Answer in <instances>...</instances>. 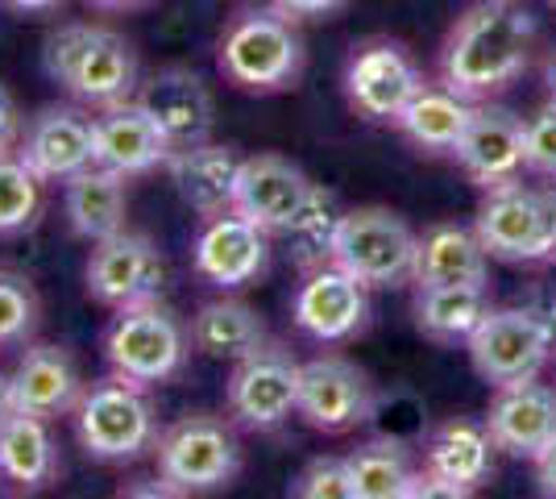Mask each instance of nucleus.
Instances as JSON below:
<instances>
[{"mask_svg": "<svg viewBox=\"0 0 556 499\" xmlns=\"http://www.w3.org/2000/svg\"><path fill=\"white\" fill-rule=\"evenodd\" d=\"M416 287H437V284H490V254L478 229L465 225H432L424 229L416 246Z\"/></svg>", "mask_w": 556, "mask_h": 499, "instance_id": "obj_27", "label": "nucleus"}, {"mask_svg": "<svg viewBox=\"0 0 556 499\" xmlns=\"http://www.w3.org/2000/svg\"><path fill=\"white\" fill-rule=\"evenodd\" d=\"M187 354H191L187 325L163 300L116 309L104 329V358H109L113 375L141 383V387L170 383L184 371Z\"/></svg>", "mask_w": 556, "mask_h": 499, "instance_id": "obj_7", "label": "nucleus"}, {"mask_svg": "<svg viewBox=\"0 0 556 499\" xmlns=\"http://www.w3.org/2000/svg\"><path fill=\"white\" fill-rule=\"evenodd\" d=\"M67 0H0V9L17 13V17H47V13H59Z\"/></svg>", "mask_w": 556, "mask_h": 499, "instance_id": "obj_40", "label": "nucleus"}, {"mask_svg": "<svg viewBox=\"0 0 556 499\" xmlns=\"http://www.w3.org/2000/svg\"><path fill=\"white\" fill-rule=\"evenodd\" d=\"M154 462H159V483L170 496L225 491L232 478L241 475L245 450H241L237 428L225 416L187 412L166 428H159Z\"/></svg>", "mask_w": 556, "mask_h": 499, "instance_id": "obj_4", "label": "nucleus"}, {"mask_svg": "<svg viewBox=\"0 0 556 499\" xmlns=\"http://www.w3.org/2000/svg\"><path fill=\"white\" fill-rule=\"evenodd\" d=\"M191 259H195L200 279H208L220 291H241V287H250L254 279L266 275L270 234L229 209V213L204 221L200 238L191 246Z\"/></svg>", "mask_w": 556, "mask_h": 499, "instance_id": "obj_17", "label": "nucleus"}, {"mask_svg": "<svg viewBox=\"0 0 556 499\" xmlns=\"http://www.w3.org/2000/svg\"><path fill=\"white\" fill-rule=\"evenodd\" d=\"M22 129H25L22 104H17V96L0 84V154H13V150H17Z\"/></svg>", "mask_w": 556, "mask_h": 499, "instance_id": "obj_37", "label": "nucleus"}, {"mask_svg": "<svg viewBox=\"0 0 556 499\" xmlns=\"http://www.w3.org/2000/svg\"><path fill=\"white\" fill-rule=\"evenodd\" d=\"M166 279H170V266H166L163 246L138 229H121L113 238L92 241V254L84 266L88 296L113 312L163 300Z\"/></svg>", "mask_w": 556, "mask_h": 499, "instance_id": "obj_10", "label": "nucleus"}, {"mask_svg": "<svg viewBox=\"0 0 556 499\" xmlns=\"http://www.w3.org/2000/svg\"><path fill=\"white\" fill-rule=\"evenodd\" d=\"M92 9H104V13H125V9H141L150 0H88Z\"/></svg>", "mask_w": 556, "mask_h": 499, "instance_id": "obj_41", "label": "nucleus"}, {"mask_svg": "<svg viewBox=\"0 0 556 499\" xmlns=\"http://www.w3.org/2000/svg\"><path fill=\"white\" fill-rule=\"evenodd\" d=\"M465 350H469L478 379H486L490 387L540 379V371L548 366L556 350V325L548 312L523 309V304L490 309L482 325L469 333Z\"/></svg>", "mask_w": 556, "mask_h": 499, "instance_id": "obj_9", "label": "nucleus"}, {"mask_svg": "<svg viewBox=\"0 0 556 499\" xmlns=\"http://www.w3.org/2000/svg\"><path fill=\"white\" fill-rule=\"evenodd\" d=\"M17 154L47 184H67L71 175L96 163V117L79 104H47L25 117Z\"/></svg>", "mask_w": 556, "mask_h": 499, "instance_id": "obj_16", "label": "nucleus"}, {"mask_svg": "<svg viewBox=\"0 0 556 499\" xmlns=\"http://www.w3.org/2000/svg\"><path fill=\"white\" fill-rule=\"evenodd\" d=\"M535 22L515 0H478L453 22L441 47V79L469 100L507 92L528 72Z\"/></svg>", "mask_w": 556, "mask_h": 499, "instance_id": "obj_1", "label": "nucleus"}, {"mask_svg": "<svg viewBox=\"0 0 556 499\" xmlns=\"http://www.w3.org/2000/svg\"><path fill=\"white\" fill-rule=\"evenodd\" d=\"M341 200H337V191L328 188H316L307 191V200L300 204V213L287 221V229L278 234V238L291 241V250H295V262L300 266H320V262H332V246H337V229H341Z\"/></svg>", "mask_w": 556, "mask_h": 499, "instance_id": "obj_32", "label": "nucleus"}, {"mask_svg": "<svg viewBox=\"0 0 556 499\" xmlns=\"http://www.w3.org/2000/svg\"><path fill=\"white\" fill-rule=\"evenodd\" d=\"M141 109L154 117V125L163 129V138L170 150H187L212 138L216 125V100H212L208 84L187 67H163L141 84Z\"/></svg>", "mask_w": 556, "mask_h": 499, "instance_id": "obj_21", "label": "nucleus"}, {"mask_svg": "<svg viewBox=\"0 0 556 499\" xmlns=\"http://www.w3.org/2000/svg\"><path fill=\"white\" fill-rule=\"evenodd\" d=\"M47 209V179L22 154H0V238L34 229Z\"/></svg>", "mask_w": 556, "mask_h": 499, "instance_id": "obj_33", "label": "nucleus"}, {"mask_svg": "<svg viewBox=\"0 0 556 499\" xmlns=\"http://www.w3.org/2000/svg\"><path fill=\"white\" fill-rule=\"evenodd\" d=\"M473 229L490 259L548 266L556 262V188H532L519 179L490 188L478 204Z\"/></svg>", "mask_w": 556, "mask_h": 499, "instance_id": "obj_6", "label": "nucleus"}, {"mask_svg": "<svg viewBox=\"0 0 556 499\" xmlns=\"http://www.w3.org/2000/svg\"><path fill=\"white\" fill-rule=\"evenodd\" d=\"M295 329L307 333L320 346H337L366 329L370 321V287L357 275H349L337 262H320L307 271L295 300H291Z\"/></svg>", "mask_w": 556, "mask_h": 499, "instance_id": "obj_15", "label": "nucleus"}, {"mask_svg": "<svg viewBox=\"0 0 556 499\" xmlns=\"http://www.w3.org/2000/svg\"><path fill=\"white\" fill-rule=\"evenodd\" d=\"M9 412H13V404H9V379L0 375V421H4Z\"/></svg>", "mask_w": 556, "mask_h": 499, "instance_id": "obj_43", "label": "nucleus"}, {"mask_svg": "<svg viewBox=\"0 0 556 499\" xmlns=\"http://www.w3.org/2000/svg\"><path fill=\"white\" fill-rule=\"evenodd\" d=\"M523 166L556 184V104L548 100L540 113L523 121Z\"/></svg>", "mask_w": 556, "mask_h": 499, "instance_id": "obj_36", "label": "nucleus"}, {"mask_svg": "<svg viewBox=\"0 0 556 499\" xmlns=\"http://www.w3.org/2000/svg\"><path fill=\"white\" fill-rule=\"evenodd\" d=\"M282 17H291V22H328L332 13H341L349 0H270Z\"/></svg>", "mask_w": 556, "mask_h": 499, "instance_id": "obj_38", "label": "nucleus"}, {"mask_svg": "<svg viewBox=\"0 0 556 499\" xmlns=\"http://www.w3.org/2000/svg\"><path fill=\"white\" fill-rule=\"evenodd\" d=\"M316 188L307 179V171L282 154H250L241 159L237 171V191H232V213L262 225L266 234H282L287 221L300 213L307 191Z\"/></svg>", "mask_w": 556, "mask_h": 499, "instance_id": "obj_20", "label": "nucleus"}, {"mask_svg": "<svg viewBox=\"0 0 556 499\" xmlns=\"http://www.w3.org/2000/svg\"><path fill=\"white\" fill-rule=\"evenodd\" d=\"M494 437H490L486 421H469V416H453L428 433L424 441V462H419L416 487L412 499L444 496L462 499L473 496L494 471Z\"/></svg>", "mask_w": 556, "mask_h": 499, "instance_id": "obj_12", "label": "nucleus"}, {"mask_svg": "<svg viewBox=\"0 0 556 499\" xmlns=\"http://www.w3.org/2000/svg\"><path fill=\"white\" fill-rule=\"evenodd\" d=\"M42 67L54 84H63L88 109H109L121 100H134L141 84L134 42L113 25L96 22L59 25L42 47Z\"/></svg>", "mask_w": 556, "mask_h": 499, "instance_id": "obj_2", "label": "nucleus"}, {"mask_svg": "<svg viewBox=\"0 0 556 499\" xmlns=\"http://www.w3.org/2000/svg\"><path fill=\"white\" fill-rule=\"evenodd\" d=\"M490 304V284H437L416 287V329L428 341L457 346L469 341V333L482 325Z\"/></svg>", "mask_w": 556, "mask_h": 499, "instance_id": "obj_30", "label": "nucleus"}, {"mask_svg": "<svg viewBox=\"0 0 556 499\" xmlns=\"http://www.w3.org/2000/svg\"><path fill=\"white\" fill-rule=\"evenodd\" d=\"M42 321V300L22 271L0 266V346H25Z\"/></svg>", "mask_w": 556, "mask_h": 499, "instance_id": "obj_34", "label": "nucleus"}, {"mask_svg": "<svg viewBox=\"0 0 556 499\" xmlns=\"http://www.w3.org/2000/svg\"><path fill=\"white\" fill-rule=\"evenodd\" d=\"M291 496L300 499H353V478H349V462L345 458H312L303 466L295 483H291Z\"/></svg>", "mask_w": 556, "mask_h": 499, "instance_id": "obj_35", "label": "nucleus"}, {"mask_svg": "<svg viewBox=\"0 0 556 499\" xmlns=\"http://www.w3.org/2000/svg\"><path fill=\"white\" fill-rule=\"evenodd\" d=\"M424 72L412 50L391 38H370L353 47L345 67V100L357 117L366 121H399L407 100L419 92Z\"/></svg>", "mask_w": 556, "mask_h": 499, "instance_id": "obj_13", "label": "nucleus"}, {"mask_svg": "<svg viewBox=\"0 0 556 499\" xmlns=\"http://www.w3.org/2000/svg\"><path fill=\"white\" fill-rule=\"evenodd\" d=\"M79 396H84V375L67 346H54V341L25 346V354L9 375V404L29 416L54 421V416H71Z\"/></svg>", "mask_w": 556, "mask_h": 499, "instance_id": "obj_22", "label": "nucleus"}, {"mask_svg": "<svg viewBox=\"0 0 556 499\" xmlns=\"http://www.w3.org/2000/svg\"><path fill=\"white\" fill-rule=\"evenodd\" d=\"M486 428L503 453L535 462L556 441V387L540 379L494 387Z\"/></svg>", "mask_w": 556, "mask_h": 499, "instance_id": "obj_19", "label": "nucleus"}, {"mask_svg": "<svg viewBox=\"0 0 556 499\" xmlns=\"http://www.w3.org/2000/svg\"><path fill=\"white\" fill-rule=\"evenodd\" d=\"M237 171H241L237 150L220 142H200V146H187V150H170V159H166V175H170V184L179 191V200H184L200 221H212V216H220L232 209Z\"/></svg>", "mask_w": 556, "mask_h": 499, "instance_id": "obj_24", "label": "nucleus"}, {"mask_svg": "<svg viewBox=\"0 0 556 499\" xmlns=\"http://www.w3.org/2000/svg\"><path fill=\"white\" fill-rule=\"evenodd\" d=\"M187 337L212 362H241L270 341L262 312L237 296H220V300L200 304L191 325H187Z\"/></svg>", "mask_w": 556, "mask_h": 499, "instance_id": "obj_26", "label": "nucleus"}, {"mask_svg": "<svg viewBox=\"0 0 556 499\" xmlns=\"http://www.w3.org/2000/svg\"><path fill=\"white\" fill-rule=\"evenodd\" d=\"M63 216L71 234L88 246L129 229V179L100 163L71 175L63 184Z\"/></svg>", "mask_w": 556, "mask_h": 499, "instance_id": "obj_25", "label": "nucleus"}, {"mask_svg": "<svg viewBox=\"0 0 556 499\" xmlns=\"http://www.w3.org/2000/svg\"><path fill=\"white\" fill-rule=\"evenodd\" d=\"M535 487H540V496L556 499V441L535 458Z\"/></svg>", "mask_w": 556, "mask_h": 499, "instance_id": "obj_39", "label": "nucleus"}, {"mask_svg": "<svg viewBox=\"0 0 556 499\" xmlns=\"http://www.w3.org/2000/svg\"><path fill=\"white\" fill-rule=\"evenodd\" d=\"M548 4H553V9H556V0H548Z\"/></svg>", "mask_w": 556, "mask_h": 499, "instance_id": "obj_44", "label": "nucleus"}, {"mask_svg": "<svg viewBox=\"0 0 556 499\" xmlns=\"http://www.w3.org/2000/svg\"><path fill=\"white\" fill-rule=\"evenodd\" d=\"M71 416L79 446L96 462H138L154 453L159 441V408L150 400V387L121 375L84 387Z\"/></svg>", "mask_w": 556, "mask_h": 499, "instance_id": "obj_5", "label": "nucleus"}, {"mask_svg": "<svg viewBox=\"0 0 556 499\" xmlns=\"http://www.w3.org/2000/svg\"><path fill=\"white\" fill-rule=\"evenodd\" d=\"M453 159L469 175V184L482 191L515 184L523 166V117H515L503 104H478L465 125L462 142L453 146Z\"/></svg>", "mask_w": 556, "mask_h": 499, "instance_id": "obj_18", "label": "nucleus"}, {"mask_svg": "<svg viewBox=\"0 0 556 499\" xmlns=\"http://www.w3.org/2000/svg\"><path fill=\"white\" fill-rule=\"evenodd\" d=\"M353 499H412L419 462L399 437H374L345 453Z\"/></svg>", "mask_w": 556, "mask_h": 499, "instance_id": "obj_31", "label": "nucleus"}, {"mask_svg": "<svg viewBox=\"0 0 556 499\" xmlns=\"http://www.w3.org/2000/svg\"><path fill=\"white\" fill-rule=\"evenodd\" d=\"M378 408L370 375L345 354H320L300 371V416L316 433H349Z\"/></svg>", "mask_w": 556, "mask_h": 499, "instance_id": "obj_14", "label": "nucleus"}, {"mask_svg": "<svg viewBox=\"0 0 556 499\" xmlns=\"http://www.w3.org/2000/svg\"><path fill=\"white\" fill-rule=\"evenodd\" d=\"M416 246L419 234L403 216L387 204H362L345 209L332 262L345 266L349 275H357L370 287H403L416 275Z\"/></svg>", "mask_w": 556, "mask_h": 499, "instance_id": "obj_8", "label": "nucleus"}, {"mask_svg": "<svg viewBox=\"0 0 556 499\" xmlns=\"http://www.w3.org/2000/svg\"><path fill=\"white\" fill-rule=\"evenodd\" d=\"M170 146L154 117L141 109V100H121L109 109H96V163L113 166L125 179H141L166 166Z\"/></svg>", "mask_w": 556, "mask_h": 499, "instance_id": "obj_23", "label": "nucleus"}, {"mask_svg": "<svg viewBox=\"0 0 556 499\" xmlns=\"http://www.w3.org/2000/svg\"><path fill=\"white\" fill-rule=\"evenodd\" d=\"M59 450L42 416L9 412L0 421V478L13 491H47L59 478Z\"/></svg>", "mask_w": 556, "mask_h": 499, "instance_id": "obj_28", "label": "nucleus"}, {"mask_svg": "<svg viewBox=\"0 0 556 499\" xmlns=\"http://www.w3.org/2000/svg\"><path fill=\"white\" fill-rule=\"evenodd\" d=\"M544 88H548V100L556 104V50L548 54V63H544Z\"/></svg>", "mask_w": 556, "mask_h": 499, "instance_id": "obj_42", "label": "nucleus"}, {"mask_svg": "<svg viewBox=\"0 0 556 499\" xmlns=\"http://www.w3.org/2000/svg\"><path fill=\"white\" fill-rule=\"evenodd\" d=\"M300 371L303 362L278 341H266L250 358L232 362L225 387L232 421L254 433H270L291 416H300Z\"/></svg>", "mask_w": 556, "mask_h": 499, "instance_id": "obj_11", "label": "nucleus"}, {"mask_svg": "<svg viewBox=\"0 0 556 499\" xmlns=\"http://www.w3.org/2000/svg\"><path fill=\"white\" fill-rule=\"evenodd\" d=\"M216 67L241 92H287L303 75V38L291 17L270 9H241L220 42H216Z\"/></svg>", "mask_w": 556, "mask_h": 499, "instance_id": "obj_3", "label": "nucleus"}, {"mask_svg": "<svg viewBox=\"0 0 556 499\" xmlns=\"http://www.w3.org/2000/svg\"><path fill=\"white\" fill-rule=\"evenodd\" d=\"M473 109H478V100L453 92L444 79L441 84H428V79H424L419 92L407 100V109L399 113L394 125H399L403 138L416 142L419 150H428V154H453V146L462 142Z\"/></svg>", "mask_w": 556, "mask_h": 499, "instance_id": "obj_29", "label": "nucleus"}]
</instances>
